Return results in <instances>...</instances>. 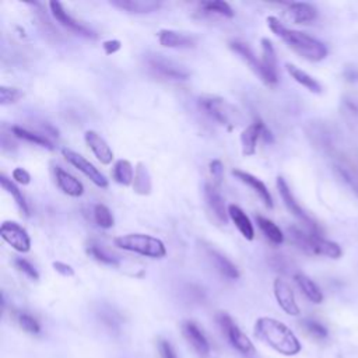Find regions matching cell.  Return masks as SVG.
I'll list each match as a JSON object with an SVG mask.
<instances>
[{
  "label": "cell",
  "instance_id": "cell-1",
  "mask_svg": "<svg viewBox=\"0 0 358 358\" xmlns=\"http://www.w3.org/2000/svg\"><path fill=\"white\" fill-rule=\"evenodd\" d=\"M267 25L273 34L280 36L294 52L309 62H320L327 56V48L319 39L295 29L287 28L277 17H267Z\"/></svg>",
  "mask_w": 358,
  "mask_h": 358
},
{
  "label": "cell",
  "instance_id": "cell-2",
  "mask_svg": "<svg viewBox=\"0 0 358 358\" xmlns=\"http://www.w3.org/2000/svg\"><path fill=\"white\" fill-rule=\"evenodd\" d=\"M255 334L282 355H295L302 348L291 329L273 317H259L255 323Z\"/></svg>",
  "mask_w": 358,
  "mask_h": 358
},
{
  "label": "cell",
  "instance_id": "cell-3",
  "mask_svg": "<svg viewBox=\"0 0 358 358\" xmlns=\"http://www.w3.org/2000/svg\"><path fill=\"white\" fill-rule=\"evenodd\" d=\"M289 241L296 245L301 250L309 255H320L330 259H338L341 257V248L329 239H324L320 234L306 232L296 225H291L287 228Z\"/></svg>",
  "mask_w": 358,
  "mask_h": 358
},
{
  "label": "cell",
  "instance_id": "cell-4",
  "mask_svg": "<svg viewBox=\"0 0 358 358\" xmlns=\"http://www.w3.org/2000/svg\"><path fill=\"white\" fill-rule=\"evenodd\" d=\"M113 242L119 249L134 252L145 257L161 259L166 255L165 243L161 239L147 234H126L115 238Z\"/></svg>",
  "mask_w": 358,
  "mask_h": 358
},
{
  "label": "cell",
  "instance_id": "cell-5",
  "mask_svg": "<svg viewBox=\"0 0 358 358\" xmlns=\"http://www.w3.org/2000/svg\"><path fill=\"white\" fill-rule=\"evenodd\" d=\"M200 106L206 110L208 116H211L220 124L227 126L228 129H232L241 120L238 109L221 96L204 95L200 98Z\"/></svg>",
  "mask_w": 358,
  "mask_h": 358
},
{
  "label": "cell",
  "instance_id": "cell-6",
  "mask_svg": "<svg viewBox=\"0 0 358 358\" xmlns=\"http://www.w3.org/2000/svg\"><path fill=\"white\" fill-rule=\"evenodd\" d=\"M217 323H218L220 329L222 330V334L227 337V340L235 350H238L242 354H253L255 352V347H253L252 341L249 340V337L239 330V327L234 323L232 317L228 313L220 312L217 315Z\"/></svg>",
  "mask_w": 358,
  "mask_h": 358
},
{
  "label": "cell",
  "instance_id": "cell-7",
  "mask_svg": "<svg viewBox=\"0 0 358 358\" xmlns=\"http://www.w3.org/2000/svg\"><path fill=\"white\" fill-rule=\"evenodd\" d=\"M277 189H278V193L284 201V206L287 207V210L294 215L296 217L302 224H305V227L308 228L309 232H313V234H320V229H319V225L315 222V220H312L308 213H305V210L299 206V203L296 201V199L294 197L288 183L285 182L284 178L278 176L277 178Z\"/></svg>",
  "mask_w": 358,
  "mask_h": 358
},
{
  "label": "cell",
  "instance_id": "cell-8",
  "mask_svg": "<svg viewBox=\"0 0 358 358\" xmlns=\"http://www.w3.org/2000/svg\"><path fill=\"white\" fill-rule=\"evenodd\" d=\"M147 63L152 71H155L158 76L164 78L180 81L189 77V71L186 70V67H183L182 64L176 63L172 59L165 57L164 55L152 53L147 57Z\"/></svg>",
  "mask_w": 358,
  "mask_h": 358
},
{
  "label": "cell",
  "instance_id": "cell-9",
  "mask_svg": "<svg viewBox=\"0 0 358 358\" xmlns=\"http://www.w3.org/2000/svg\"><path fill=\"white\" fill-rule=\"evenodd\" d=\"M62 154L67 162H70L74 168L84 173L95 186L108 187V179L105 178V175L101 171H98V168H95V165L90 162L87 158H84L81 154L70 148H62Z\"/></svg>",
  "mask_w": 358,
  "mask_h": 358
},
{
  "label": "cell",
  "instance_id": "cell-10",
  "mask_svg": "<svg viewBox=\"0 0 358 358\" xmlns=\"http://www.w3.org/2000/svg\"><path fill=\"white\" fill-rule=\"evenodd\" d=\"M0 236L17 252L27 253L31 249V238L27 229L14 221H4L1 224Z\"/></svg>",
  "mask_w": 358,
  "mask_h": 358
},
{
  "label": "cell",
  "instance_id": "cell-11",
  "mask_svg": "<svg viewBox=\"0 0 358 358\" xmlns=\"http://www.w3.org/2000/svg\"><path fill=\"white\" fill-rule=\"evenodd\" d=\"M229 48L249 66V69L256 74L259 76V78L267 84V74H266V70L263 67V63H262V59H257V56L255 55V52L250 49V46L245 42H241V41H232L229 42Z\"/></svg>",
  "mask_w": 358,
  "mask_h": 358
},
{
  "label": "cell",
  "instance_id": "cell-12",
  "mask_svg": "<svg viewBox=\"0 0 358 358\" xmlns=\"http://www.w3.org/2000/svg\"><path fill=\"white\" fill-rule=\"evenodd\" d=\"M49 8H50V13L53 15V18L60 24L63 25L64 28L76 32V34H80V35H84L87 38H95V34L88 29L85 25H83L81 22H78L77 20H74L64 8L63 6L59 3V1H49Z\"/></svg>",
  "mask_w": 358,
  "mask_h": 358
},
{
  "label": "cell",
  "instance_id": "cell-13",
  "mask_svg": "<svg viewBox=\"0 0 358 358\" xmlns=\"http://www.w3.org/2000/svg\"><path fill=\"white\" fill-rule=\"evenodd\" d=\"M273 289H274V296L277 299V303L280 305V308L291 316H298L299 315V306L295 301V295L292 288L281 278L274 280L273 284Z\"/></svg>",
  "mask_w": 358,
  "mask_h": 358
},
{
  "label": "cell",
  "instance_id": "cell-14",
  "mask_svg": "<svg viewBox=\"0 0 358 358\" xmlns=\"http://www.w3.org/2000/svg\"><path fill=\"white\" fill-rule=\"evenodd\" d=\"M182 333L187 343L193 347V350L200 355V357H207L210 352V345L208 341L201 331V329L194 323V322H183L182 323Z\"/></svg>",
  "mask_w": 358,
  "mask_h": 358
},
{
  "label": "cell",
  "instance_id": "cell-15",
  "mask_svg": "<svg viewBox=\"0 0 358 358\" xmlns=\"http://www.w3.org/2000/svg\"><path fill=\"white\" fill-rule=\"evenodd\" d=\"M84 138H85L87 145L91 148V151L94 152V155L96 157V159L101 164L109 165L113 161V151H112V148L105 141V138L101 137L96 131L87 130L85 134H84Z\"/></svg>",
  "mask_w": 358,
  "mask_h": 358
},
{
  "label": "cell",
  "instance_id": "cell-16",
  "mask_svg": "<svg viewBox=\"0 0 358 358\" xmlns=\"http://www.w3.org/2000/svg\"><path fill=\"white\" fill-rule=\"evenodd\" d=\"M232 175L241 180L242 183H245L246 186H249L250 189H253V192L260 197V200L263 201V204L267 207V208H273V197L267 189V186L260 180L257 179L256 176H253L252 173L249 172H245V171H241V169H234L232 171Z\"/></svg>",
  "mask_w": 358,
  "mask_h": 358
},
{
  "label": "cell",
  "instance_id": "cell-17",
  "mask_svg": "<svg viewBox=\"0 0 358 358\" xmlns=\"http://www.w3.org/2000/svg\"><path fill=\"white\" fill-rule=\"evenodd\" d=\"M262 63L267 74V85H275L278 83V69H277V56L274 46L270 39H262Z\"/></svg>",
  "mask_w": 358,
  "mask_h": 358
},
{
  "label": "cell",
  "instance_id": "cell-18",
  "mask_svg": "<svg viewBox=\"0 0 358 358\" xmlns=\"http://www.w3.org/2000/svg\"><path fill=\"white\" fill-rule=\"evenodd\" d=\"M55 179H56L57 187L67 196L80 197L84 193L83 183L76 176H73L71 173H69L60 166L55 168Z\"/></svg>",
  "mask_w": 358,
  "mask_h": 358
},
{
  "label": "cell",
  "instance_id": "cell-19",
  "mask_svg": "<svg viewBox=\"0 0 358 358\" xmlns=\"http://www.w3.org/2000/svg\"><path fill=\"white\" fill-rule=\"evenodd\" d=\"M204 197H206V201H207L210 210L214 213V215L220 221L227 222L228 221V210L225 208V201L220 193L218 186H215L214 183H206Z\"/></svg>",
  "mask_w": 358,
  "mask_h": 358
},
{
  "label": "cell",
  "instance_id": "cell-20",
  "mask_svg": "<svg viewBox=\"0 0 358 358\" xmlns=\"http://www.w3.org/2000/svg\"><path fill=\"white\" fill-rule=\"evenodd\" d=\"M158 42L165 48L187 49L194 46V38L173 29H161L158 32Z\"/></svg>",
  "mask_w": 358,
  "mask_h": 358
},
{
  "label": "cell",
  "instance_id": "cell-21",
  "mask_svg": "<svg viewBox=\"0 0 358 358\" xmlns=\"http://www.w3.org/2000/svg\"><path fill=\"white\" fill-rule=\"evenodd\" d=\"M317 10L310 3H289L287 8V17L295 24H306L316 18Z\"/></svg>",
  "mask_w": 358,
  "mask_h": 358
},
{
  "label": "cell",
  "instance_id": "cell-22",
  "mask_svg": "<svg viewBox=\"0 0 358 358\" xmlns=\"http://www.w3.org/2000/svg\"><path fill=\"white\" fill-rule=\"evenodd\" d=\"M228 215L238 228V231L242 234V236L248 241H252L255 238V229L253 224L250 222L249 217L245 214V211L238 207L236 204H229L228 206Z\"/></svg>",
  "mask_w": 358,
  "mask_h": 358
},
{
  "label": "cell",
  "instance_id": "cell-23",
  "mask_svg": "<svg viewBox=\"0 0 358 358\" xmlns=\"http://www.w3.org/2000/svg\"><path fill=\"white\" fill-rule=\"evenodd\" d=\"M110 4L120 10L134 14L152 13L161 7V3L155 0H112Z\"/></svg>",
  "mask_w": 358,
  "mask_h": 358
},
{
  "label": "cell",
  "instance_id": "cell-24",
  "mask_svg": "<svg viewBox=\"0 0 358 358\" xmlns=\"http://www.w3.org/2000/svg\"><path fill=\"white\" fill-rule=\"evenodd\" d=\"M334 168H336V172L340 175V178L358 196V162L344 158L338 164H336Z\"/></svg>",
  "mask_w": 358,
  "mask_h": 358
},
{
  "label": "cell",
  "instance_id": "cell-25",
  "mask_svg": "<svg viewBox=\"0 0 358 358\" xmlns=\"http://www.w3.org/2000/svg\"><path fill=\"white\" fill-rule=\"evenodd\" d=\"M259 138H260V120L257 119L256 122L249 124L246 129H243L241 133V145H242L243 155L252 157L256 154Z\"/></svg>",
  "mask_w": 358,
  "mask_h": 358
},
{
  "label": "cell",
  "instance_id": "cell-26",
  "mask_svg": "<svg viewBox=\"0 0 358 358\" xmlns=\"http://www.w3.org/2000/svg\"><path fill=\"white\" fill-rule=\"evenodd\" d=\"M207 253H208V257H210V260L213 262L214 267H215L224 277H227V278H229V280H236V278L239 277V270H238V267H236L228 257H225L222 253H220V252H217V250H214V249H208Z\"/></svg>",
  "mask_w": 358,
  "mask_h": 358
},
{
  "label": "cell",
  "instance_id": "cell-27",
  "mask_svg": "<svg viewBox=\"0 0 358 358\" xmlns=\"http://www.w3.org/2000/svg\"><path fill=\"white\" fill-rule=\"evenodd\" d=\"M294 280H295L296 285L299 287V289L302 291V294L310 302H313V303H322L323 302V292L320 291V288L316 285V282L313 280H310L303 273H295Z\"/></svg>",
  "mask_w": 358,
  "mask_h": 358
},
{
  "label": "cell",
  "instance_id": "cell-28",
  "mask_svg": "<svg viewBox=\"0 0 358 358\" xmlns=\"http://www.w3.org/2000/svg\"><path fill=\"white\" fill-rule=\"evenodd\" d=\"M285 69H287L288 74H289L298 84H301L302 87H305L308 91H310V92H313V94H320V92H322V85H320V83H319L316 78H313L310 74H308L306 71L301 70L299 67H296V66H294V64H291V63H287V64H285Z\"/></svg>",
  "mask_w": 358,
  "mask_h": 358
},
{
  "label": "cell",
  "instance_id": "cell-29",
  "mask_svg": "<svg viewBox=\"0 0 358 358\" xmlns=\"http://www.w3.org/2000/svg\"><path fill=\"white\" fill-rule=\"evenodd\" d=\"M112 176L115 182L123 186L133 185L134 180V168L127 159H117L112 169Z\"/></svg>",
  "mask_w": 358,
  "mask_h": 358
},
{
  "label": "cell",
  "instance_id": "cell-30",
  "mask_svg": "<svg viewBox=\"0 0 358 358\" xmlns=\"http://www.w3.org/2000/svg\"><path fill=\"white\" fill-rule=\"evenodd\" d=\"M151 176L147 169V166L143 162H138L134 168V180H133V189L138 194H150L151 192Z\"/></svg>",
  "mask_w": 358,
  "mask_h": 358
},
{
  "label": "cell",
  "instance_id": "cell-31",
  "mask_svg": "<svg viewBox=\"0 0 358 358\" xmlns=\"http://www.w3.org/2000/svg\"><path fill=\"white\" fill-rule=\"evenodd\" d=\"M256 222L263 235L274 245H281L284 242V234L282 231L268 218L263 215H256Z\"/></svg>",
  "mask_w": 358,
  "mask_h": 358
},
{
  "label": "cell",
  "instance_id": "cell-32",
  "mask_svg": "<svg viewBox=\"0 0 358 358\" xmlns=\"http://www.w3.org/2000/svg\"><path fill=\"white\" fill-rule=\"evenodd\" d=\"M11 131L15 137L24 140V141H28V143H32L35 145H39V147H43V148H48V150H53V144L42 134L39 133H35V131H31L25 127H21V126H13L11 127Z\"/></svg>",
  "mask_w": 358,
  "mask_h": 358
},
{
  "label": "cell",
  "instance_id": "cell-33",
  "mask_svg": "<svg viewBox=\"0 0 358 358\" xmlns=\"http://www.w3.org/2000/svg\"><path fill=\"white\" fill-rule=\"evenodd\" d=\"M0 185L1 187L13 196L14 201L17 203V206L20 207V210L25 214V215H29V210H28V204L25 201V197L22 194V192L18 189V186L14 183L13 179H8L6 175H0Z\"/></svg>",
  "mask_w": 358,
  "mask_h": 358
},
{
  "label": "cell",
  "instance_id": "cell-34",
  "mask_svg": "<svg viewBox=\"0 0 358 358\" xmlns=\"http://www.w3.org/2000/svg\"><path fill=\"white\" fill-rule=\"evenodd\" d=\"M200 7L206 11V13H213V14H218L222 17H228L232 18L234 17V10L231 8V6L227 1H221V0H210V1H201Z\"/></svg>",
  "mask_w": 358,
  "mask_h": 358
},
{
  "label": "cell",
  "instance_id": "cell-35",
  "mask_svg": "<svg viewBox=\"0 0 358 358\" xmlns=\"http://www.w3.org/2000/svg\"><path fill=\"white\" fill-rule=\"evenodd\" d=\"M94 221L98 227H101L103 229L112 228L113 224H115L113 214L110 213V210L105 204H95V207H94Z\"/></svg>",
  "mask_w": 358,
  "mask_h": 358
},
{
  "label": "cell",
  "instance_id": "cell-36",
  "mask_svg": "<svg viewBox=\"0 0 358 358\" xmlns=\"http://www.w3.org/2000/svg\"><path fill=\"white\" fill-rule=\"evenodd\" d=\"M15 320H17L18 326H20L24 331H27V333H29V334H38L39 330H41V326H39L38 320H36L34 316H31L29 313L17 312Z\"/></svg>",
  "mask_w": 358,
  "mask_h": 358
},
{
  "label": "cell",
  "instance_id": "cell-37",
  "mask_svg": "<svg viewBox=\"0 0 358 358\" xmlns=\"http://www.w3.org/2000/svg\"><path fill=\"white\" fill-rule=\"evenodd\" d=\"M87 253L92 257V259H95L96 262H99V263H103V264H108V266H117L119 264V262H117V259H115V257H112L110 255H108L103 249H101L98 245H88L87 246Z\"/></svg>",
  "mask_w": 358,
  "mask_h": 358
},
{
  "label": "cell",
  "instance_id": "cell-38",
  "mask_svg": "<svg viewBox=\"0 0 358 358\" xmlns=\"http://www.w3.org/2000/svg\"><path fill=\"white\" fill-rule=\"evenodd\" d=\"M301 326L303 327V330L308 334H310L315 338L323 340V338L327 337V329L322 323H319V322H316L313 319H303L301 322Z\"/></svg>",
  "mask_w": 358,
  "mask_h": 358
},
{
  "label": "cell",
  "instance_id": "cell-39",
  "mask_svg": "<svg viewBox=\"0 0 358 358\" xmlns=\"http://www.w3.org/2000/svg\"><path fill=\"white\" fill-rule=\"evenodd\" d=\"M24 96V92L20 88H14V87H6L1 85L0 87V103L1 105H10L17 102L18 99H21Z\"/></svg>",
  "mask_w": 358,
  "mask_h": 358
},
{
  "label": "cell",
  "instance_id": "cell-40",
  "mask_svg": "<svg viewBox=\"0 0 358 358\" xmlns=\"http://www.w3.org/2000/svg\"><path fill=\"white\" fill-rule=\"evenodd\" d=\"M14 264H15V267H17L20 271H22V273H24L25 275H28L29 278H32V280H38V278H39V274H38L36 268H35L28 260H25V259H22V257H18V259L14 260Z\"/></svg>",
  "mask_w": 358,
  "mask_h": 358
},
{
  "label": "cell",
  "instance_id": "cell-41",
  "mask_svg": "<svg viewBox=\"0 0 358 358\" xmlns=\"http://www.w3.org/2000/svg\"><path fill=\"white\" fill-rule=\"evenodd\" d=\"M208 168H210V173H211L213 178H214V182H213V183H214L215 186H220L221 179H222V172H224V165H222V162H221L220 159H213V161L210 162Z\"/></svg>",
  "mask_w": 358,
  "mask_h": 358
},
{
  "label": "cell",
  "instance_id": "cell-42",
  "mask_svg": "<svg viewBox=\"0 0 358 358\" xmlns=\"http://www.w3.org/2000/svg\"><path fill=\"white\" fill-rule=\"evenodd\" d=\"M11 178L18 185H28L31 182V175L24 168H14L11 172Z\"/></svg>",
  "mask_w": 358,
  "mask_h": 358
},
{
  "label": "cell",
  "instance_id": "cell-43",
  "mask_svg": "<svg viewBox=\"0 0 358 358\" xmlns=\"http://www.w3.org/2000/svg\"><path fill=\"white\" fill-rule=\"evenodd\" d=\"M158 351H159V357L161 358H176L175 350L172 348L171 343L166 340H159L158 341Z\"/></svg>",
  "mask_w": 358,
  "mask_h": 358
},
{
  "label": "cell",
  "instance_id": "cell-44",
  "mask_svg": "<svg viewBox=\"0 0 358 358\" xmlns=\"http://www.w3.org/2000/svg\"><path fill=\"white\" fill-rule=\"evenodd\" d=\"M102 48H103V52H105L106 55H113V53H116L117 50H120L122 42L117 41V39H108V41L102 42Z\"/></svg>",
  "mask_w": 358,
  "mask_h": 358
},
{
  "label": "cell",
  "instance_id": "cell-45",
  "mask_svg": "<svg viewBox=\"0 0 358 358\" xmlns=\"http://www.w3.org/2000/svg\"><path fill=\"white\" fill-rule=\"evenodd\" d=\"M53 268L64 277H73L74 275V268L70 264H66L63 262H53Z\"/></svg>",
  "mask_w": 358,
  "mask_h": 358
},
{
  "label": "cell",
  "instance_id": "cell-46",
  "mask_svg": "<svg viewBox=\"0 0 358 358\" xmlns=\"http://www.w3.org/2000/svg\"><path fill=\"white\" fill-rule=\"evenodd\" d=\"M260 138H263L266 143H273L274 141V136L271 133V130L260 120Z\"/></svg>",
  "mask_w": 358,
  "mask_h": 358
}]
</instances>
